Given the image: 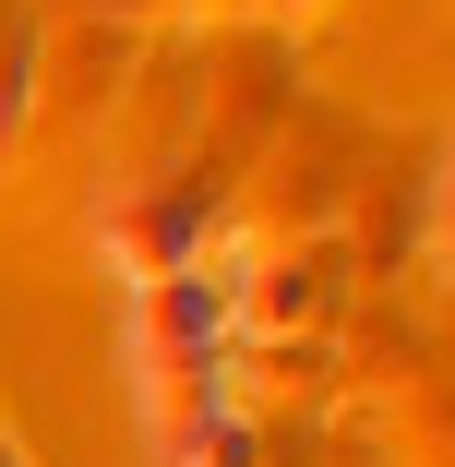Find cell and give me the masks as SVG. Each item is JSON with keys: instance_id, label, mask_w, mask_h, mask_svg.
I'll return each instance as SVG.
<instances>
[{"instance_id": "obj_3", "label": "cell", "mask_w": 455, "mask_h": 467, "mask_svg": "<svg viewBox=\"0 0 455 467\" xmlns=\"http://www.w3.org/2000/svg\"><path fill=\"white\" fill-rule=\"evenodd\" d=\"M300 13H312V0H300Z\"/></svg>"}, {"instance_id": "obj_2", "label": "cell", "mask_w": 455, "mask_h": 467, "mask_svg": "<svg viewBox=\"0 0 455 467\" xmlns=\"http://www.w3.org/2000/svg\"><path fill=\"white\" fill-rule=\"evenodd\" d=\"M443 252H455V168H443Z\"/></svg>"}, {"instance_id": "obj_1", "label": "cell", "mask_w": 455, "mask_h": 467, "mask_svg": "<svg viewBox=\"0 0 455 467\" xmlns=\"http://www.w3.org/2000/svg\"><path fill=\"white\" fill-rule=\"evenodd\" d=\"M347 312V252L336 240H312V252H276L264 275H240V324H336Z\"/></svg>"}]
</instances>
